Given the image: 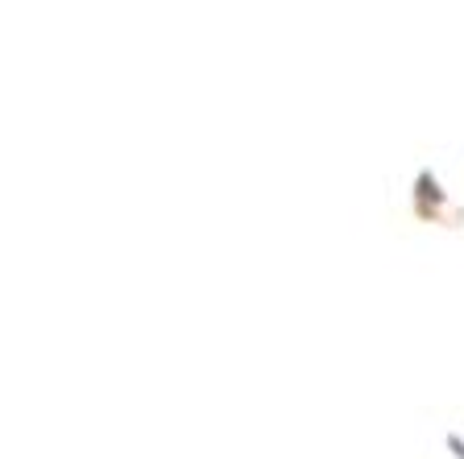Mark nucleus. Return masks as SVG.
Masks as SVG:
<instances>
[{
  "label": "nucleus",
  "instance_id": "nucleus-1",
  "mask_svg": "<svg viewBox=\"0 0 464 459\" xmlns=\"http://www.w3.org/2000/svg\"><path fill=\"white\" fill-rule=\"evenodd\" d=\"M415 195H419V215H431V211L444 207V186H440V178L431 170H423L415 178Z\"/></svg>",
  "mask_w": 464,
  "mask_h": 459
},
{
  "label": "nucleus",
  "instance_id": "nucleus-2",
  "mask_svg": "<svg viewBox=\"0 0 464 459\" xmlns=\"http://www.w3.org/2000/svg\"><path fill=\"white\" fill-rule=\"evenodd\" d=\"M448 451H452V459H464V439H460V435H448Z\"/></svg>",
  "mask_w": 464,
  "mask_h": 459
}]
</instances>
